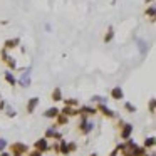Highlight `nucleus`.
Returning <instances> with one entry per match:
<instances>
[{"instance_id": "1", "label": "nucleus", "mask_w": 156, "mask_h": 156, "mask_svg": "<svg viewBox=\"0 0 156 156\" xmlns=\"http://www.w3.org/2000/svg\"><path fill=\"white\" fill-rule=\"evenodd\" d=\"M12 151H14L15 154H22V153L27 151V146L22 144V143H14V144H12Z\"/></svg>"}, {"instance_id": "2", "label": "nucleus", "mask_w": 156, "mask_h": 156, "mask_svg": "<svg viewBox=\"0 0 156 156\" xmlns=\"http://www.w3.org/2000/svg\"><path fill=\"white\" fill-rule=\"evenodd\" d=\"M35 149H37L39 153L45 151V149H47V139H39V141L35 143Z\"/></svg>"}, {"instance_id": "3", "label": "nucleus", "mask_w": 156, "mask_h": 156, "mask_svg": "<svg viewBox=\"0 0 156 156\" xmlns=\"http://www.w3.org/2000/svg\"><path fill=\"white\" fill-rule=\"evenodd\" d=\"M131 131H133V126L131 124H126L124 128H122V131H121V138L122 139H128L129 134H131Z\"/></svg>"}, {"instance_id": "4", "label": "nucleus", "mask_w": 156, "mask_h": 156, "mask_svg": "<svg viewBox=\"0 0 156 156\" xmlns=\"http://www.w3.org/2000/svg\"><path fill=\"white\" fill-rule=\"evenodd\" d=\"M122 96H124V94H122V89L121 87H114L111 91V98L112 99H122Z\"/></svg>"}, {"instance_id": "5", "label": "nucleus", "mask_w": 156, "mask_h": 156, "mask_svg": "<svg viewBox=\"0 0 156 156\" xmlns=\"http://www.w3.org/2000/svg\"><path fill=\"white\" fill-rule=\"evenodd\" d=\"M39 104V99L37 98H32L30 101H29V104H27V112H34V109H35V106Z\"/></svg>"}, {"instance_id": "6", "label": "nucleus", "mask_w": 156, "mask_h": 156, "mask_svg": "<svg viewBox=\"0 0 156 156\" xmlns=\"http://www.w3.org/2000/svg\"><path fill=\"white\" fill-rule=\"evenodd\" d=\"M59 114V109L57 108H51L45 111V118H55V116Z\"/></svg>"}, {"instance_id": "7", "label": "nucleus", "mask_w": 156, "mask_h": 156, "mask_svg": "<svg viewBox=\"0 0 156 156\" xmlns=\"http://www.w3.org/2000/svg\"><path fill=\"white\" fill-rule=\"evenodd\" d=\"M99 109H101V111H102V114H106V116H108V118H112V116H114V112H112L111 111V109H108V108H106V106H99Z\"/></svg>"}, {"instance_id": "8", "label": "nucleus", "mask_w": 156, "mask_h": 156, "mask_svg": "<svg viewBox=\"0 0 156 156\" xmlns=\"http://www.w3.org/2000/svg\"><path fill=\"white\" fill-rule=\"evenodd\" d=\"M19 42H20L19 39H12V41H7V42H5V47H7V49H12V47H15Z\"/></svg>"}, {"instance_id": "9", "label": "nucleus", "mask_w": 156, "mask_h": 156, "mask_svg": "<svg viewBox=\"0 0 156 156\" xmlns=\"http://www.w3.org/2000/svg\"><path fill=\"white\" fill-rule=\"evenodd\" d=\"M52 99H54V101H62V96H61V89H55L54 92H52Z\"/></svg>"}, {"instance_id": "10", "label": "nucleus", "mask_w": 156, "mask_h": 156, "mask_svg": "<svg viewBox=\"0 0 156 156\" xmlns=\"http://www.w3.org/2000/svg\"><path fill=\"white\" fill-rule=\"evenodd\" d=\"M5 79H7V82H9V84H12V86H14L15 82H17V81H15V77L10 74V72H7V74H5Z\"/></svg>"}, {"instance_id": "11", "label": "nucleus", "mask_w": 156, "mask_h": 156, "mask_svg": "<svg viewBox=\"0 0 156 156\" xmlns=\"http://www.w3.org/2000/svg\"><path fill=\"white\" fill-rule=\"evenodd\" d=\"M29 82H30V79H29V76H27V74H24V76H22V79H20V84H22V86H27Z\"/></svg>"}, {"instance_id": "12", "label": "nucleus", "mask_w": 156, "mask_h": 156, "mask_svg": "<svg viewBox=\"0 0 156 156\" xmlns=\"http://www.w3.org/2000/svg\"><path fill=\"white\" fill-rule=\"evenodd\" d=\"M62 112H64L66 116H72V114H76V111H74V109L67 108V106H66V108H64V111H62Z\"/></svg>"}, {"instance_id": "13", "label": "nucleus", "mask_w": 156, "mask_h": 156, "mask_svg": "<svg viewBox=\"0 0 156 156\" xmlns=\"http://www.w3.org/2000/svg\"><path fill=\"white\" fill-rule=\"evenodd\" d=\"M153 144H154V138H148V139L144 141V146H146V148H151Z\"/></svg>"}, {"instance_id": "14", "label": "nucleus", "mask_w": 156, "mask_h": 156, "mask_svg": "<svg viewBox=\"0 0 156 156\" xmlns=\"http://www.w3.org/2000/svg\"><path fill=\"white\" fill-rule=\"evenodd\" d=\"M81 111L87 112V114H94V112H96V109H92V108H81ZM81 111H79V112H81Z\"/></svg>"}, {"instance_id": "15", "label": "nucleus", "mask_w": 156, "mask_h": 156, "mask_svg": "<svg viewBox=\"0 0 156 156\" xmlns=\"http://www.w3.org/2000/svg\"><path fill=\"white\" fill-rule=\"evenodd\" d=\"M146 14H148V15H149V17H151V19H154V7H153V5H151V7H149L148 10H146Z\"/></svg>"}, {"instance_id": "16", "label": "nucleus", "mask_w": 156, "mask_h": 156, "mask_svg": "<svg viewBox=\"0 0 156 156\" xmlns=\"http://www.w3.org/2000/svg\"><path fill=\"white\" fill-rule=\"evenodd\" d=\"M112 39V29H109V34H106V37H104V41L106 42H109Z\"/></svg>"}, {"instance_id": "17", "label": "nucleus", "mask_w": 156, "mask_h": 156, "mask_svg": "<svg viewBox=\"0 0 156 156\" xmlns=\"http://www.w3.org/2000/svg\"><path fill=\"white\" fill-rule=\"evenodd\" d=\"M149 109H151V112H154V101L151 99V102H149Z\"/></svg>"}, {"instance_id": "18", "label": "nucleus", "mask_w": 156, "mask_h": 156, "mask_svg": "<svg viewBox=\"0 0 156 156\" xmlns=\"http://www.w3.org/2000/svg\"><path fill=\"white\" fill-rule=\"evenodd\" d=\"M126 109H128V111H133V112H134V108H133V106L129 104V102H128V104H126Z\"/></svg>"}, {"instance_id": "19", "label": "nucleus", "mask_w": 156, "mask_h": 156, "mask_svg": "<svg viewBox=\"0 0 156 156\" xmlns=\"http://www.w3.org/2000/svg\"><path fill=\"white\" fill-rule=\"evenodd\" d=\"M5 146H7V143H5V141H4V139H2V141H0V149H4V148H5Z\"/></svg>"}, {"instance_id": "20", "label": "nucleus", "mask_w": 156, "mask_h": 156, "mask_svg": "<svg viewBox=\"0 0 156 156\" xmlns=\"http://www.w3.org/2000/svg\"><path fill=\"white\" fill-rule=\"evenodd\" d=\"M29 156H42V154H41V153H39V151H34V153H30V154H29Z\"/></svg>"}, {"instance_id": "21", "label": "nucleus", "mask_w": 156, "mask_h": 156, "mask_svg": "<svg viewBox=\"0 0 156 156\" xmlns=\"http://www.w3.org/2000/svg\"><path fill=\"white\" fill-rule=\"evenodd\" d=\"M0 156H10V154H7V153H2V154H0Z\"/></svg>"}, {"instance_id": "22", "label": "nucleus", "mask_w": 156, "mask_h": 156, "mask_svg": "<svg viewBox=\"0 0 156 156\" xmlns=\"http://www.w3.org/2000/svg\"><path fill=\"white\" fill-rule=\"evenodd\" d=\"M15 156H20V154H15Z\"/></svg>"}, {"instance_id": "23", "label": "nucleus", "mask_w": 156, "mask_h": 156, "mask_svg": "<svg viewBox=\"0 0 156 156\" xmlns=\"http://www.w3.org/2000/svg\"><path fill=\"white\" fill-rule=\"evenodd\" d=\"M92 156H96V154H92Z\"/></svg>"}]
</instances>
